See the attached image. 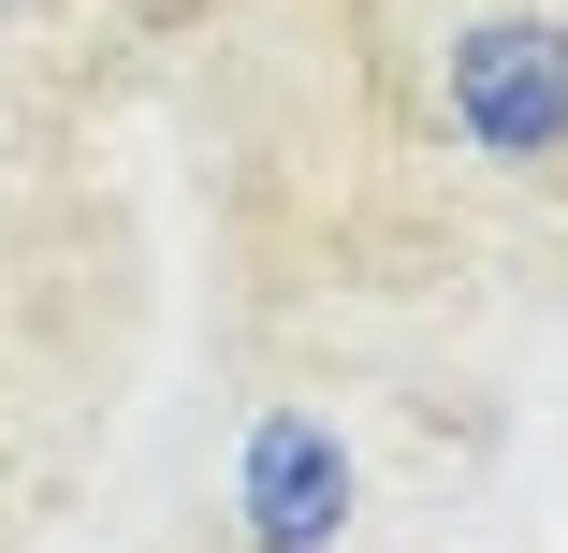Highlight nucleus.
I'll use <instances>...</instances> for the list:
<instances>
[{
  "label": "nucleus",
  "mask_w": 568,
  "mask_h": 553,
  "mask_svg": "<svg viewBox=\"0 0 568 553\" xmlns=\"http://www.w3.org/2000/svg\"><path fill=\"white\" fill-rule=\"evenodd\" d=\"M0 16H16V0H0Z\"/></svg>",
  "instance_id": "nucleus-3"
},
{
  "label": "nucleus",
  "mask_w": 568,
  "mask_h": 553,
  "mask_svg": "<svg viewBox=\"0 0 568 553\" xmlns=\"http://www.w3.org/2000/svg\"><path fill=\"white\" fill-rule=\"evenodd\" d=\"M437 117L510 175L568 161V16H467L437 44Z\"/></svg>",
  "instance_id": "nucleus-1"
},
{
  "label": "nucleus",
  "mask_w": 568,
  "mask_h": 553,
  "mask_svg": "<svg viewBox=\"0 0 568 553\" xmlns=\"http://www.w3.org/2000/svg\"><path fill=\"white\" fill-rule=\"evenodd\" d=\"M351 437H335V408H263L248 422V452H234V539L248 553H335L351 539Z\"/></svg>",
  "instance_id": "nucleus-2"
}]
</instances>
